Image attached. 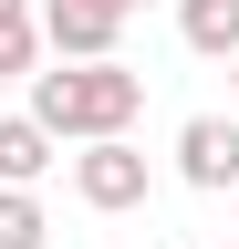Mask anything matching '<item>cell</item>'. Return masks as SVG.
I'll use <instances>...</instances> for the list:
<instances>
[{
	"label": "cell",
	"instance_id": "3957f363",
	"mask_svg": "<svg viewBox=\"0 0 239 249\" xmlns=\"http://www.w3.org/2000/svg\"><path fill=\"white\" fill-rule=\"evenodd\" d=\"M32 31H42V52L83 62V52H114V42H125V11H114V0H32Z\"/></svg>",
	"mask_w": 239,
	"mask_h": 249
},
{
	"label": "cell",
	"instance_id": "6da1fadb",
	"mask_svg": "<svg viewBox=\"0 0 239 249\" xmlns=\"http://www.w3.org/2000/svg\"><path fill=\"white\" fill-rule=\"evenodd\" d=\"M32 124H52V145H83V135H125V124L146 114V73H125L114 52H83V62H63L52 52V73L32 62Z\"/></svg>",
	"mask_w": 239,
	"mask_h": 249
},
{
	"label": "cell",
	"instance_id": "ba28073f",
	"mask_svg": "<svg viewBox=\"0 0 239 249\" xmlns=\"http://www.w3.org/2000/svg\"><path fill=\"white\" fill-rule=\"evenodd\" d=\"M32 62H42V31H32V11H21V21H0V83H21Z\"/></svg>",
	"mask_w": 239,
	"mask_h": 249
},
{
	"label": "cell",
	"instance_id": "52a82bcc",
	"mask_svg": "<svg viewBox=\"0 0 239 249\" xmlns=\"http://www.w3.org/2000/svg\"><path fill=\"white\" fill-rule=\"evenodd\" d=\"M0 249H52V218L32 187H0Z\"/></svg>",
	"mask_w": 239,
	"mask_h": 249
},
{
	"label": "cell",
	"instance_id": "9c48e42d",
	"mask_svg": "<svg viewBox=\"0 0 239 249\" xmlns=\"http://www.w3.org/2000/svg\"><path fill=\"white\" fill-rule=\"evenodd\" d=\"M229 114H239V52H229Z\"/></svg>",
	"mask_w": 239,
	"mask_h": 249
},
{
	"label": "cell",
	"instance_id": "5b68a950",
	"mask_svg": "<svg viewBox=\"0 0 239 249\" xmlns=\"http://www.w3.org/2000/svg\"><path fill=\"white\" fill-rule=\"evenodd\" d=\"M52 124H32V114H0V187H42L52 177Z\"/></svg>",
	"mask_w": 239,
	"mask_h": 249
},
{
	"label": "cell",
	"instance_id": "7c38bea8",
	"mask_svg": "<svg viewBox=\"0 0 239 249\" xmlns=\"http://www.w3.org/2000/svg\"><path fill=\"white\" fill-rule=\"evenodd\" d=\"M229 208H239V187H229Z\"/></svg>",
	"mask_w": 239,
	"mask_h": 249
},
{
	"label": "cell",
	"instance_id": "30bf717a",
	"mask_svg": "<svg viewBox=\"0 0 239 249\" xmlns=\"http://www.w3.org/2000/svg\"><path fill=\"white\" fill-rule=\"evenodd\" d=\"M21 11H32V0H0V21H21Z\"/></svg>",
	"mask_w": 239,
	"mask_h": 249
},
{
	"label": "cell",
	"instance_id": "4fadbf2b",
	"mask_svg": "<svg viewBox=\"0 0 239 249\" xmlns=\"http://www.w3.org/2000/svg\"><path fill=\"white\" fill-rule=\"evenodd\" d=\"M229 249H239V239H229Z\"/></svg>",
	"mask_w": 239,
	"mask_h": 249
},
{
	"label": "cell",
	"instance_id": "7a4b0ae2",
	"mask_svg": "<svg viewBox=\"0 0 239 249\" xmlns=\"http://www.w3.org/2000/svg\"><path fill=\"white\" fill-rule=\"evenodd\" d=\"M146 187H156V156H146L135 135H83V145H73V197L94 208V218L146 208Z\"/></svg>",
	"mask_w": 239,
	"mask_h": 249
},
{
	"label": "cell",
	"instance_id": "8fae6325",
	"mask_svg": "<svg viewBox=\"0 0 239 249\" xmlns=\"http://www.w3.org/2000/svg\"><path fill=\"white\" fill-rule=\"evenodd\" d=\"M114 11H146V0H114Z\"/></svg>",
	"mask_w": 239,
	"mask_h": 249
},
{
	"label": "cell",
	"instance_id": "277c9868",
	"mask_svg": "<svg viewBox=\"0 0 239 249\" xmlns=\"http://www.w3.org/2000/svg\"><path fill=\"white\" fill-rule=\"evenodd\" d=\"M177 177L198 197H229L239 187V114H187L177 124Z\"/></svg>",
	"mask_w": 239,
	"mask_h": 249
},
{
	"label": "cell",
	"instance_id": "8992f818",
	"mask_svg": "<svg viewBox=\"0 0 239 249\" xmlns=\"http://www.w3.org/2000/svg\"><path fill=\"white\" fill-rule=\"evenodd\" d=\"M177 31H187V52L229 62L239 52V0H177Z\"/></svg>",
	"mask_w": 239,
	"mask_h": 249
}]
</instances>
